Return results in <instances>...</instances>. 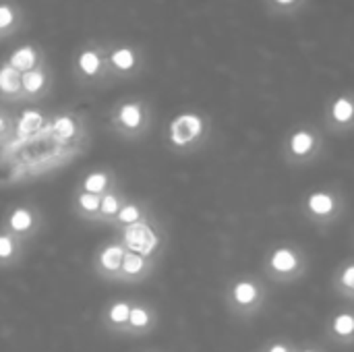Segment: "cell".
I'll use <instances>...</instances> for the list:
<instances>
[{"label":"cell","mask_w":354,"mask_h":352,"mask_svg":"<svg viewBox=\"0 0 354 352\" xmlns=\"http://www.w3.org/2000/svg\"><path fill=\"white\" fill-rule=\"evenodd\" d=\"M100 197L102 195H93L77 189L73 197V212L77 214V218L85 222H100Z\"/></svg>","instance_id":"cell-25"},{"label":"cell","mask_w":354,"mask_h":352,"mask_svg":"<svg viewBox=\"0 0 354 352\" xmlns=\"http://www.w3.org/2000/svg\"><path fill=\"white\" fill-rule=\"evenodd\" d=\"M332 290L342 301L354 305V257L344 259L332 274Z\"/></svg>","instance_id":"cell-21"},{"label":"cell","mask_w":354,"mask_h":352,"mask_svg":"<svg viewBox=\"0 0 354 352\" xmlns=\"http://www.w3.org/2000/svg\"><path fill=\"white\" fill-rule=\"evenodd\" d=\"M353 241H354V237H353Z\"/></svg>","instance_id":"cell-34"},{"label":"cell","mask_w":354,"mask_h":352,"mask_svg":"<svg viewBox=\"0 0 354 352\" xmlns=\"http://www.w3.org/2000/svg\"><path fill=\"white\" fill-rule=\"evenodd\" d=\"M127 249L122 247V243L118 239L114 241H108L106 245H102L93 257V272L102 278V280H108V282H114L118 272H120V266H122V257H124Z\"/></svg>","instance_id":"cell-14"},{"label":"cell","mask_w":354,"mask_h":352,"mask_svg":"<svg viewBox=\"0 0 354 352\" xmlns=\"http://www.w3.org/2000/svg\"><path fill=\"white\" fill-rule=\"evenodd\" d=\"M23 249H25V241L0 228V268H17Z\"/></svg>","instance_id":"cell-24"},{"label":"cell","mask_w":354,"mask_h":352,"mask_svg":"<svg viewBox=\"0 0 354 352\" xmlns=\"http://www.w3.org/2000/svg\"><path fill=\"white\" fill-rule=\"evenodd\" d=\"M147 214H149V207H147V205H143V203H139V201L127 199V201L122 203V207L118 210V214L114 216V220H112L110 226H112L114 230H120V228H124V226H131V224L143 220Z\"/></svg>","instance_id":"cell-28"},{"label":"cell","mask_w":354,"mask_h":352,"mask_svg":"<svg viewBox=\"0 0 354 352\" xmlns=\"http://www.w3.org/2000/svg\"><path fill=\"white\" fill-rule=\"evenodd\" d=\"M270 288L255 274H239L224 286V307L239 322H253L268 305Z\"/></svg>","instance_id":"cell-3"},{"label":"cell","mask_w":354,"mask_h":352,"mask_svg":"<svg viewBox=\"0 0 354 352\" xmlns=\"http://www.w3.org/2000/svg\"><path fill=\"white\" fill-rule=\"evenodd\" d=\"M25 25V10L17 0H0V39L21 31Z\"/></svg>","instance_id":"cell-20"},{"label":"cell","mask_w":354,"mask_h":352,"mask_svg":"<svg viewBox=\"0 0 354 352\" xmlns=\"http://www.w3.org/2000/svg\"><path fill=\"white\" fill-rule=\"evenodd\" d=\"M324 124L334 135H348L354 131V93H338L330 100Z\"/></svg>","instance_id":"cell-10"},{"label":"cell","mask_w":354,"mask_h":352,"mask_svg":"<svg viewBox=\"0 0 354 352\" xmlns=\"http://www.w3.org/2000/svg\"><path fill=\"white\" fill-rule=\"evenodd\" d=\"M10 129H12V120L8 118L4 110H0V137H4Z\"/></svg>","instance_id":"cell-30"},{"label":"cell","mask_w":354,"mask_h":352,"mask_svg":"<svg viewBox=\"0 0 354 352\" xmlns=\"http://www.w3.org/2000/svg\"><path fill=\"white\" fill-rule=\"evenodd\" d=\"M108 122L116 131V135L127 137V139H137L149 131L151 110H149L147 102H143L139 98L122 100L112 108Z\"/></svg>","instance_id":"cell-8"},{"label":"cell","mask_w":354,"mask_h":352,"mask_svg":"<svg viewBox=\"0 0 354 352\" xmlns=\"http://www.w3.org/2000/svg\"><path fill=\"white\" fill-rule=\"evenodd\" d=\"M209 139V120L195 110L176 114L166 127V141L178 154H195Z\"/></svg>","instance_id":"cell-4"},{"label":"cell","mask_w":354,"mask_h":352,"mask_svg":"<svg viewBox=\"0 0 354 352\" xmlns=\"http://www.w3.org/2000/svg\"><path fill=\"white\" fill-rule=\"evenodd\" d=\"M158 326V311L145 301H133L129 324L122 336H147Z\"/></svg>","instance_id":"cell-16"},{"label":"cell","mask_w":354,"mask_h":352,"mask_svg":"<svg viewBox=\"0 0 354 352\" xmlns=\"http://www.w3.org/2000/svg\"><path fill=\"white\" fill-rule=\"evenodd\" d=\"M46 131H48L54 139H58V141H62V143H71V141H75V139H79V137L83 135V124H81V120H79L75 114H71V112H60V114H52V116L48 118Z\"/></svg>","instance_id":"cell-17"},{"label":"cell","mask_w":354,"mask_h":352,"mask_svg":"<svg viewBox=\"0 0 354 352\" xmlns=\"http://www.w3.org/2000/svg\"><path fill=\"white\" fill-rule=\"evenodd\" d=\"M261 349L263 352H297V342H292L286 336H276V338H270Z\"/></svg>","instance_id":"cell-29"},{"label":"cell","mask_w":354,"mask_h":352,"mask_svg":"<svg viewBox=\"0 0 354 352\" xmlns=\"http://www.w3.org/2000/svg\"><path fill=\"white\" fill-rule=\"evenodd\" d=\"M124 201H127V197H124V193L120 191L118 185H114L112 189H108L100 197V222L102 224H112L114 216L118 214V210L122 207Z\"/></svg>","instance_id":"cell-27"},{"label":"cell","mask_w":354,"mask_h":352,"mask_svg":"<svg viewBox=\"0 0 354 352\" xmlns=\"http://www.w3.org/2000/svg\"><path fill=\"white\" fill-rule=\"evenodd\" d=\"M116 234H118L116 239L122 243L127 251L139 253L149 259H158L166 247V234L160 222L151 216V212L143 220L116 230Z\"/></svg>","instance_id":"cell-7"},{"label":"cell","mask_w":354,"mask_h":352,"mask_svg":"<svg viewBox=\"0 0 354 352\" xmlns=\"http://www.w3.org/2000/svg\"><path fill=\"white\" fill-rule=\"evenodd\" d=\"M50 87H52V71L48 60H44L35 68L21 73V91H23L21 104H31L46 98L50 93Z\"/></svg>","instance_id":"cell-12"},{"label":"cell","mask_w":354,"mask_h":352,"mask_svg":"<svg viewBox=\"0 0 354 352\" xmlns=\"http://www.w3.org/2000/svg\"><path fill=\"white\" fill-rule=\"evenodd\" d=\"M255 352H263V349H261V346H259V349H257V351Z\"/></svg>","instance_id":"cell-33"},{"label":"cell","mask_w":354,"mask_h":352,"mask_svg":"<svg viewBox=\"0 0 354 352\" xmlns=\"http://www.w3.org/2000/svg\"><path fill=\"white\" fill-rule=\"evenodd\" d=\"M297 352H328L324 346L315 344V342H303V344H297Z\"/></svg>","instance_id":"cell-32"},{"label":"cell","mask_w":354,"mask_h":352,"mask_svg":"<svg viewBox=\"0 0 354 352\" xmlns=\"http://www.w3.org/2000/svg\"><path fill=\"white\" fill-rule=\"evenodd\" d=\"M48 118L41 110L37 108H23L15 122H12V129H15V135H19L21 139H31L35 135H39L41 131H46L48 127Z\"/></svg>","instance_id":"cell-19"},{"label":"cell","mask_w":354,"mask_h":352,"mask_svg":"<svg viewBox=\"0 0 354 352\" xmlns=\"http://www.w3.org/2000/svg\"><path fill=\"white\" fill-rule=\"evenodd\" d=\"M324 336L338 349L354 346V307L336 309L324 326Z\"/></svg>","instance_id":"cell-11"},{"label":"cell","mask_w":354,"mask_h":352,"mask_svg":"<svg viewBox=\"0 0 354 352\" xmlns=\"http://www.w3.org/2000/svg\"><path fill=\"white\" fill-rule=\"evenodd\" d=\"M131 307H133V301H114V303H110L104 317H102L106 330H110L112 334L122 336V332H124V328L129 324Z\"/></svg>","instance_id":"cell-23"},{"label":"cell","mask_w":354,"mask_h":352,"mask_svg":"<svg viewBox=\"0 0 354 352\" xmlns=\"http://www.w3.org/2000/svg\"><path fill=\"white\" fill-rule=\"evenodd\" d=\"M46 60V52L39 44L35 41H25L17 48H12L6 56V62L17 68L19 73H25V71H31L35 68L37 64H41Z\"/></svg>","instance_id":"cell-18"},{"label":"cell","mask_w":354,"mask_h":352,"mask_svg":"<svg viewBox=\"0 0 354 352\" xmlns=\"http://www.w3.org/2000/svg\"><path fill=\"white\" fill-rule=\"evenodd\" d=\"M326 139L313 124H299L282 141V160L290 168H305L324 156Z\"/></svg>","instance_id":"cell-5"},{"label":"cell","mask_w":354,"mask_h":352,"mask_svg":"<svg viewBox=\"0 0 354 352\" xmlns=\"http://www.w3.org/2000/svg\"><path fill=\"white\" fill-rule=\"evenodd\" d=\"M116 185L114 180V174L108 172V170H91L87 172L83 178H81V185H79V191H85V193H93V195H104L108 189H112Z\"/></svg>","instance_id":"cell-26"},{"label":"cell","mask_w":354,"mask_h":352,"mask_svg":"<svg viewBox=\"0 0 354 352\" xmlns=\"http://www.w3.org/2000/svg\"><path fill=\"white\" fill-rule=\"evenodd\" d=\"M309 253L303 245L284 241L268 249L261 270L268 282L276 286H290L303 280L309 272Z\"/></svg>","instance_id":"cell-2"},{"label":"cell","mask_w":354,"mask_h":352,"mask_svg":"<svg viewBox=\"0 0 354 352\" xmlns=\"http://www.w3.org/2000/svg\"><path fill=\"white\" fill-rule=\"evenodd\" d=\"M143 52L137 44L131 41H114L108 44V68L114 79H133L143 68Z\"/></svg>","instance_id":"cell-9"},{"label":"cell","mask_w":354,"mask_h":352,"mask_svg":"<svg viewBox=\"0 0 354 352\" xmlns=\"http://www.w3.org/2000/svg\"><path fill=\"white\" fill-rule=\"evenodd\" d=\"M23 91H21V73L12 68L6 58L0 60V102L6 104H21Z\"/></svg>","instance_id":"cell-22"},{"label":"cell","mask_w":354,"mask_h":352,"mask_svg":"<svg viewBox=\"0 0 354 352\" xmlns=\"http://www.w3.org/2000/svg\"><path fill=\"white\" fill-rule=\"evenodd\" d=\"M156 263H158V259H149V257H143L139 253L127 251L124 257H122L120 272H118L114 282H118V284H139V282H143V280H147L151 276V272L156 270Z\"/></svg>","instance_id":"cell-15"},{"label":"cell","mask_w":354,"mask_h":352,"mask_svg":"<svg viewBox=\"0 0 354 352\" xmlns=\"http://www.w3.org/2000/svg\"><path fill=\"white\" fill-rule=\"evenodd\" d=\"M73 75L79 85L95 87L112 81L108 68V44L102 39H89L79 46L73 58Z\"/></svg>","instance_id":"cell-6"},{"label":"cell","mask_w":354,"mask_h":352,"mask_svg":"<svg viewBox=\"0 0 354 352\" xmlns=\"http://www.w3.org/2000/svg\"><path fill=\"white\" fill-rule=\"evenodd\" d=\"M6 232L15 234L21 241H29L35 237L37 228H39V214L33 205H15L8 214L4 224L0 226Z\"/></svg>","instance_id":"cell-13"},{"label":"cell","mask_w":354,"mask_h":352,"mask_svg":"<svg viewBox=\"0 0 354 352\" xmlns=\"http://www.w3.org/2000/svg\"><path fill=\"white\" fill-rule=\"evenodd\" d=\"M299 212L307 224L317 230H328L340 224L348 214V199L336 185H319L301 197Z\"/></svg>","instance_id":"cell-1"},{"label":"cell","mask_w":354,"mask_h":352,"mask_svg":"<svg viewBox=\"0 0 354 352\" xmlns=\"http://www.w3.org/2000/svg\"><path fill=\"white\" fill-rule=\"evenodd\" d=\"M270 2L278 10H290V8H295L299 4V0H270Z\"/></svg>","instance_id":"cell-31"}]
</instances>
